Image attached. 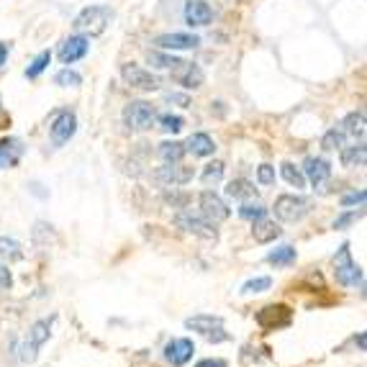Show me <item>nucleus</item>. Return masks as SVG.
Listing matches in <instances>:
<instances>
[{"instance_id": "obj_1", "label": "nucleus", "mask_w": 367, "mask_h": 367, "mask_svg": "<svg viewBox=\"0 0 367 367\" xmlns=\"http://www.w3.org/2000/svg\"><path fill=\"white\" fill-rule=\"evenodd\" d=\"M111 18H113V10L108 8V6H88V8H82L75 21H72V28L82 36H98L106 31V26L111 23Z\"/></svg>"}, {"instance_id": "obj_2", "label": "nucleus", "mask_w": 367, "mask_h": 367, "mask_svg": "<svg viewBox=\"0 0 367 367\" xmlns=\"http://www.w3.org/2000/svg\"><path fill=\"white\" fill-rule=\"evenodd\" d=\"M272 211H275V218L283 224H298L314 211V203L298 193H285V196H278Z\"/></svg>"}, {"instance_id": "obj_3", "label": "nucleus", "mask_w": 367, "mask_h": 367, "mask_svg": "<svg viewBox=\"0 0 367 367\" xmlns=\"http://www.w3.org/2000/svg\"><path fill=\"white\" fill-rule=\"evenodd\" d=\"M334 278L344 288L362 285V267L352 260V250L347 242L341 244L339 250H337V254H334Z\"/></svg>"}, {"instance_id": "obj_4", "label": "nucleus", "mask_w": 367, "mask_h": 367, "mask_svg": "<svg viewBox=\"0 0 367 367\" xmlns=\"http://www.w3.org/2000/svg\"><path fill=\"white\" fill-rule=\"evenodd\" d=\"M121 118L129 131H149L157 124V111L147 100H131V103H126Z\"/></svg>"}, {"instance_id": "obj_5", "label": "nucleus", "mask_w": 367, "mask_h": 367, "mask_svg": "<svg viewBox=\"0 0 367 367\" xmlns=\"http://www.w3.org/2000/svg\"><path fill=\"white\" fill-rule=\"evenodd\" d=\"M185 329L196 334H203L211 344H218V341H226L229 339V334L224 329V319L221 316H214V314H196L185 319Z\"/></svg>"}, {"instance_id": "obj_6", "label": "nucleus", "mask_w": 367, "mask_h": 367, "mask_svg": "<svg viewBox=\"0 0 367 367\" xmlns=\"http://www.w3.org/2000/svg\"><path fill=\"white\" fill-rule=\"evenodd\" d=\"M121 77H124V82L129 88L139 90V93H154V90H160V85H162V80L152 70H147V67L134 64V62L121 64Z\"/></svg>"}, {"instance_id": "obj_7", "label": "nucleus", "mask_w": 367, "mask_h": 367, "mask_svg": "<svg viewBox=\"0 0 367 367\" xmlns=\"http://www.w3.org/2000/svg\"><path fill=\"white\" fill-rule=\"evenodd\" d=\"M172 224L178 226L180 232L193 234V236L203 239V242H216V239H218V232H216V226L208 224L206 218H200V216H193L190 211H180V214L172 218Z\"/></svg>"}, {"instance_id": "obj_8", "label": "nucleus", "mask_w": 367, "mask_h": 367, "mask_svg": "<svg viewBox=\"0 0 367 367\" xmlns=\"http://www.w3.org/2000/svg\"><path fill=\"white\" fill-rule=\"evenodd\" d=\"M254 319H257L260 329H265V332H278V329H285V326L293 323V308L285 303H272L260 308Z\"/></svg>"}, {"instance_id": "obj_9", "label": "nucleus", "mask_w": 367, "mask_h": 367, "mask_svg": "<svg viewBox=\"0 0 367 367\" xmlns=\"http://www.w3.org/2000/svg\"><path fill=\"white\" fill-rule=\"evenodd\" d=\"M196 178V170L188 167V164H182V162H164L162 167H157L154 172V180L164 185V188H182V185H188L190 180Z\"/></svg>"}, {"instance_id": "obj_10", "label": "nucleus", "mask_w": 367, "mask_h": 367, "mask_svg": "<svg viewBox=\"0 0 367 367\" xmlns=\"http://www.w3.org/2000/svg\"><path fill=\"white\" fill-rule=\"evenodd\" d=\"M198 208H200V218H206L208 224H221L232 216V208L226 206V200L221 196H216L214 190H203L198 196Z\"/></svg>"}, {"instance_id": "obj_11", "label": "nucleus", "mask_w": 367, "mask_h": 367, "mask_svg": "<svg viewBox=\"0 0 367 367\" xmlns=\"http://www.w3.org/2000/svg\"><path fill=\"white\" fill-rule=\"evenodd\" d=\"M75 134H77V116H75V111H59V113H54L52 124H49V136H52L54 147L57 149L64 147Z\"/></svg>"}, {"instance_id": "obj_12", "label": "nucleus", "mask_w": 367, "mask_h": 367, "mask_svg": "<svg viewBox=\"0 0 367 367\" xmlns=\"http://www.w3.org/2000/svg\"><path fill=\"white\" fill-rule=\"evenodd\" d=\"M164 359L170 362L172 367H185L193 359V355H196V344H193V339H185V337H180V339H170L167 344H164Z\"/></svg>"}, {"instance_id": "obj_13", "label": "nucleus", "mask_w": 367, "mask_h": 367, "mask_svg": "<svg viewBox=\"0 0 367 367\" xmlns=\"http://www.w3.org/2000/svg\"><path fill=\"white\" fill-rule=\"evenodd\" d=\"M88 52H90V39L82 34H75L64 39L62 46H59V52H57V57H59V62L62 64H72V62H77V59H82Z\"/></svg>"}, {"instance_id": "obj_14", "label": "nucleus", "mask_w": 367, "mask_h": 367, "mask_svg": "<svg viewBox=\"0 0 367 367\" xmlns=\"http://www.w3.org/2000/svg\"><path fill=\"white\" fill-rule=\"evenodd\" d=\"M170 72H172V77H175V82L182 85L185 90H198V88H203V82H206V75H203V70H200L196 62H185V59H182V62Z\"/></svg>"}, {"instance_id": "obj_15", "label": "nucleus", "mask_w": 367, "mask_h": 367, "mask_svg": "<svg viewBox=\"0 0 367 367\" xmlns=\"http://www.w3.org/2000/svg\"><path fill=\"white\" fill-rule=\"evenodd\" d=\"M305 182H311L314 188H321L326 180L332 178V162L326 157H305L303 162Z\"/></svg>"}, {"instance_id": "obj_16", "label": "nucleus", "mask_w": 367, "mask_h": 367, "mask_svg": "<svg viewBox=\"0 0 367 367\" xmlns=\"http://www.w3.org/2000/svg\"><path fill=\"white\" fill-rule=\"evenodd\" d=\"M214 21V8L206 0H188L185 3V23L190 28H203Z\"/></svg>"}, {"instance_id": "obj_17", "label": "nucleus", "mask_w": 367, "mask_h": 367, "mask_svg": "<svg viewBox=\"0 0 367 367\" xmlns=\"http://www.w3.org/2000/svg\"><path fill=\"white\" fill-rule=\"evenodd\" d=\"M154 44L162 52H185V49H196L200 44V39L196 34H162L154 39Z\"/></svg>"}, {"instance_id": "obj_18", "label": "nucleus", "mask_w": 367, "mask_h": 367, "mask_svg": "<svg viewBox=\"0 0 367 367\" xmlns=\"http://www.w3.org/2000/svg\"><path fill=\"white\" fill-rule=\"evenodd\" d=\"M21 157H23V142L21 139H16V136L0 139V170L16 167Z\"/></svg>"}, {"instance_id": "obj_19", "label": "nucleus", "mask_w": 367, "mask_h": 367, "mask_svg": "<svg viewBox=\"0 0 367 367\" xmlns=\"http://www.w3.org/2000/svg\"><path fill=\"white\" fill-rule=\"evenodd\" d=\"M339 162H341V167H347V170H355V167H365V162H367V147L365 142H359V144H352V147H341L339 149Z\"/></svg>"}, {"instance_id": "obj_20", "label": "nucleus", "mask_w": 367, "mask_h": 367, "mask_svg": "<svg viewBox=\"0 0 367 367\" xmlns=\"http://www.w3.org/2000/svg\"><path fill=\"white\" fill-rule=\"evenodd\" d=\"M280 234H283V229H280L275 221H270L267 216L252 224V236H254V242H257V244L275 242V239H280Z\"/></svg>"}, {"instance_id": "obj_21", "label": "nucleus", "mask_w": 367, "mask_h": 367, "mask_svg": "<svg viewBox=\"0 0 367 367\" xmlns=\"http://www.w3.org/2000/svg\"><path fill=\"white\" fill-rule=\"evenodd\" d=\"M185 152H190L193 157H211V154L216 152V142L206 134V131H196V134L185 142Z\"/></svg>"}, {"instance_id": "obj_22", "label": "nucleus", "mask_w": 367, "mask_h": 367, "mask_svg": "<svg viewBox=\"0 0 367 367\" xmlns=\"http://www.w3.org/2000/svg\"><path fill=\"white\" fill-rule=\"evenodd\" d=\"M224 193L229 198H234V200H252V198H257V188H254V182H250L247 178L229 180Z\"/></svg>"}, {"instance_id": "obj_23", "label": "nucleus", "mask_w": 367, "mask_h": 367, "mask_svg": "<svg viewBox=\"0 0 367 367\" xmlns=\"http://www.w3.org/2000/svg\"><path fill=\"white\" fill-rule=\"evenodd\" d=\"M367 121H365V111H352L350 116H344L341 121V134L344 136H352V139H365V129Z\"/></svg>"}, {"instance_id": "obj_24", "label": "nucleus", "mask_w": 367, "mask_h": 367, "mask_svg": "<svg viewBox=\"0 0 367 367\" xmlns=\"http://www.w3.org/2000/svg\"><path fill=\"white\" fill-rule=\"evenodd\" d=\"M52 321L54 319H39V321L31 323V329H28V344H34L36 350H41L49 337H52Z\"/></svg>"}, {"instance_id": "obj_25", "label": "nucleus", "mask_w": 367, "mask_h": 367, "mask_svg": "<svg viewBox=\"0 0 367 367\" xmlns=\"http://www.w3.org/2000/svg\"><path fill=\"white\" fill-rule=\"evenodd\" d=\"M26 257V252H23V244L13 239V236H0V260L13 265V262H21Z\"/></svg>"}, {"instance_id": "obj_26", "label": "nucleus", "mask_w": 367, "mask_h": 367, "mask_svg": "<svg viewBox=\"0 0 367 367\" xmlns=\"http://www.w3.org/2000/svg\"><path fill=\"white\" fill-rule=\"evenodd\" d=\"M296 260H298V252L290 244H283V247H275V250L267 252V262L272 267H290Z\"/></svg>"}, {"instance_id": "obj_27", "label": "nucleus", "mask_w": 367, "mask_h": 367, "mask_svg": "<svg viewBox=\"0 0 367 367\" xmlns=\"http://www.w3.org/2000/svg\"><path fill=\"white\" fill-rule=\"evenodd\" d=\"M280 175H283V180H285L290 188H296V190H303L305 188V175L301 167H296L293 162H283L280 164Z\"/></svg>"}, {"instance_id": "obj_28", "label": "nucleus", "mask_w": 367, "mask_h": 367, "mask_svg": "<svg viewBox=\"0 0 367 367\" xmlns=\"http://www.w3.org/2000/svg\"><path fill=\"white\" fill-rule=\"evenodd\" d=\"M160 157H162V162H182V157H185V144H180V142H162L160 144Z\"/></svg>"}, {"instance_id": "obj_29", "label": "nucleus", "mask_w": 367, "mask_h": 367, "mask_svg": "<svg viewBox=\"0 0 367 367\" xmlns=\"http://www.w3.org/2000/svg\"><path fill=\"white\" fill-rule=\"evenodd\" d=\"M224 172H226L224 162L214 160V162H208L206 170L200 172V180H203V185H206V188H211V185H218V182L224 180Z\"/></svg>"}, {"instance_id": "obj_30", "label": "nucleus", "mask_w": 367, "mask_h": 367, "mask_svg": "<svg viewBox=\"0 0 367 367\" xmlns=\"http://www.w3.org/2000/svg\"><path fill=\"white\" fill-rule=\"evenodd\" d=\"M147 59H149V64L157 67V70H175V67L182 62L180 57H175V54H170V52H149L147 54Z\"/></svg>"}, {"instance_id": "obj_31", "label": "nucleus", "mask_w": 367, "mask_h": 367, "mask_svg": "<svg viewBox=\"0 0 367 367\" xmlns=\"http://www.w3.org/2000/svg\"><path fill=\"white\" fill-rule=\"evenodd\" d=\"M270 288H272V278L262 275V278L247 280L239 293H242V296H260V293H265V290H270Z\"/></svg>"}, {"instance_id": "obj_32", "label": "nucleus", "mask_w": 367, "mask_h": 367, "mask_svg": "<svg viewBox=\"0 0 367 367\" xmlns=\"http://www.w3.org/2000/svg\"><path fill=\"white\" fill-rule=\"evenodd\" d=\"M157 124H160V129L164 134H180L182 126H185V118L178 116V113H162V116L157 118Z\"/></svg>"}, {"instance_id": "obj_33", "label": "nucleus", "mask_w": 367, "mask_h": 367, "mask_svg": "<svg viewBox=\"0 0 367 367\" xmlns=\"http://www.w3.org/2000/svg\"><path fill=\"white\" fill-rule=\"evenodd\" d=\"M267 216V208L262 206V203H250V200H244L242 206H239V218H244V221H260V218H265Z\"/></svg>"}, {"instance_id": "obj_34", "label": "nucleus", "mask_w": 367, "mask_h": 367, "mask_svg": "<svg viewBox=\"0 0 367 367\" xmlns=\"http://www.w3.org/2000/svg\"><path fill=\"white\" fill-rule=\"evenodd\" d=\"M344 139H347V136L341 134V129H329V131L321 136V149L323 152H337V149L344 147Z\"/></svg>"}, {"instance_id": "obj_35", "label": "nucleus", "mask_w": 367, "mask_h": 367, "mask_svg": "<svg viewBox=\"0 0 367 367\" xmlns=\"http://www.w3.org/2000/svg\"><path fill=\"white\" fill-rule=\"evenodd\" d=\"M49 62H52V52H41V54H36L34 57V62L28 64L26 67V77L28 80H36L41 72L49 67Z\"/></svg>"}, {"instance_id": "obj_36", "label": "nucleus", "mask_w": 367, "mask_h": 367, "mask_svg": "<svg viewBox=\"0 0 367 367\" xmlns=\"http://www.w3.org/2000/svg\"><path fill=\"white\" fill-rule=\"evenodd\" d=\"M54 82H57L59 88H77V85L82 82V77H80V72L64 67V70H59L57 75H54Z\"/></svg>"}, {"instance_id": "obj_37", "label": "nucleus", "mask_w": 367, "mask_h": 367, "mask_svg": "<svg viewBox=\"0 0 367 367\" xmlns=\"http://www.w3.org/2000/svg\"><path fill=\"white\" fill-rule=\"evenodd\" d=\"M362 214H365L362 208H359V211H352V208H347L344 214L334 218V229H339V232H341V229H350V226L357 221V218H362Z\"/></svg>"}, {"instance_id": "obj_38", "label": "nucleus", "mask_w": 367, "mask_h": 367, "mask_svg": "<svg viewBox=\"0 0 367 367\" xmlns=\"http://www.w3.org/2000/svg\"><path fill=\"white\" fill-rule=\"evenodd\" d=\"M275 180H278V175H275V167H272V164H260V167H257V182H260V185L270 188V185H275Z\"/></svg>"}, {"instance_id": "obj_39", "label": "nucleus", "mask_w": 367, "mask_h": 367, "mask_svg": "<svg viewBox=\"0 0 367 367\" xmlns=\"http://www.w3.org/2000/svg\"><path fill=\"white\" fill-rule=\"evenodd\" d=\"M365 198H367V193H365V190H352V193H347V196L341 198V208L365 206Z\"/></svg>"}, {"instance_id": "obj_40", "label": "nucleus", "mask_w": 367, "mask_h": 367, "mask_svg": "<svg viewBox=\"0 0 367 367\" xmlns=\"http://www.w3.org/2000/svg\"><path fill=\"white\" fill-rule=\"evenodd\" d=\"M36 355H39V350H36L34 344H21V362H36Z\"/></svg>"}, {"instance_id": "obj_41", "label": "nucleus", "mask_w": 367, "mask_h": 367, "mask_svg": "<svg viewBox=\"0 0 367 367\" xmlns=\"http://www.w3.org/2000/svg\"><path fill=\"white\" fill-rule=\"evenodd\" d=\"M13 285V275H10L8 265H0V290H8Z\"/></svg>"}, {"instance_id": "obj_42", "label": "nucleus", "mask_w": 367, "mask_h": 367, "mask_svg": "<svg viewBox=\"0 0 367 367\" xmlns=\"http://www.w3.org/2000/svg\"><path fill=\"white\" fill-rule=\"evenodd\" d=\"M167 103H178L180 108H190V98L188 95H180V93H170V95H167Z\"/></svg>"}, {"instance_id": "obj_43", "label": "nucleus", "mask_w": 367, "mask_h": 367, "mask_svg": "<svg viewBox=\"0 0 367 367\" xmlns=\"http://www.w3.org/2000/svg\"><path fill=\"white\" fill-rule=\"evenodd\" d=\"M196 367H229V365H226V359H221V357H208V359H200Z\"/></svg>"}, {"instance_id": "obj_44", "label": "nucleus", "mask_w": 367, "mask_h": 367, "mask_svg": "<svg viewBox=\"0 0 367 367\" xmlns=\"http://www.w3.org/2000/svg\"><path fill=\"white\" fill-rule=\"evenodd\" d=\"M8 52H10V44L0 41V67H3V64H6V59H8Z\"/></svg>"}, {"instance_id": "obj_45", "label": "nucleus", "mask_w": 367, "mask_h": 367, "mask_svg": "<svg viewBox=\"0 0 367 367\" xmlns=\"http://www.w3.org/2000/svg\"><path fill=\"white\" fill-rule=\"evenodd\" d=\"M355 344L359 347V352H365V347H367V334L362 332L359 337H355Z\"/></svg>"}]
</instances>
